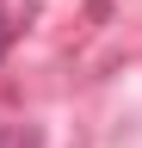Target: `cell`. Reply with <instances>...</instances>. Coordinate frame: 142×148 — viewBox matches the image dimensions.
Segmentation results:
<instances>
[{"label": "cell", "mask_w": 142, "mask_h": 148, "mask_svg": "<svg viewBox=\"0 0 142 148\" xmlns=\"http://www.w3.org/2000/svg\"><path fill=\"white\" fill-rule=\"evenodd\" d=\"M0 148H43V136L25 130V123H6V130H0Z\"/></svg>", "instance_id": "1"}, {"label": "cell", "mask_w": 142, "mask_h": 148, "mask_svg": "<svg viewBox=\"0 0 142 148\" xmlns=\"http://www.w3.org/2000/svg\"><path fill=\"white\" fill-rule=\"evenodd\" d=\"M6 49H12V18L0 12V62H6Z\"/></svg>", "instance_id": "2"}]
</instances>
